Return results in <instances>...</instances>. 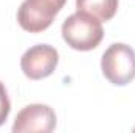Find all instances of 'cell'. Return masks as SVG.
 Masks as SVG:
<instances>
[{"label": "cell", "mask_w": 135, "mask_h": 133, "mask_svg": "<svg viewBox=\"0 0 135 133\" xmlns=\"http://www.w3.org/2000/svg\"><path fill=\"white\" fill-rule=\"evenodd\" d=\"M61 34L71 49L79 52H88L101 44L104 39V28L99 19L86 13L75 11L63 22Z\"/></svg>", "instance_id": "1"}, {"label": "cell", "mask_w": 135, "mask_h": 133, "mask_svg": "<svg viewBox=\"0 0 135 133\" xmlns=\"http://www.w3.org/2000/svg\"><path fill=\"white\" fill-rule=\"evenodd\" d=\"M101 69L112 85H129L135 78V50L123 42L112 44L102 55Z\"/></svg>", "instance_id": "2"}, {"label": "cell", "mask_w": 135, "mask_h": 133, "mask_svg": "<svg viewBox=\"0 0 135 133\" xmlns=\"http://www.w3.org/2000/svg\"><path fill=\"white\" fill-rule=\"evenodd\" d=\"M66 0H24L17 9V24L28 33L47 30Z\"/></svg>", "instance_id": "3"}, {"label": "cell", "mask_w": 135, "mask_h": 133, "mask_svg": "<svg viewBox=\"0 0 135 133\" xmlns=\"http://www.w3.org/2000/svg\"><path fill=\"white\" fill-rule=\"evenodd\" d=\"M58 66V52L49 44H36L27 49L21 58V69L30 80H42Z\"/></svg>", "instance_id": "4"}, {"label": "cell", "mask_w": 135, "mask_h": 133, "mask_svg": "<svg viewBox=\"0 0 135 133\" xmlns=\"http://www.w3.org/2000/svg\"><path fill=\"white\" fill-rule=\"evenodd\" d=\"M57 127V114L52 106L44 103H32L24 106L13 124L14 133H50Z\"/></svg>", "instance_id": "5"}, {"label": "cell", "mask_w": 135, "mask_h": 133, "mask_svg": "<svg viewBox=\"0 0 135 133\" xmlns=\"http://www.w3.org/2000/svg\"><path fill=\"white\" fill-rule=\"evenodd\" d=\"M119 0H75L77 11L86 13L101 22H107L115 17Z\"/></svg>", "instance_id": "6"}, {"label": "cell", "mask_w": 135, "mask_h": 133, "mask_svg": "<svg viewBox=\"0 0 135 133\" xmlns=\"http://www.w3.org/2000/svg\"><path fill=\"white\" fill-rule=\"evenodd\" d=\"M9 111H11V102L8 97V91H6L5 85L0 81V127L6 122Z\"/></svg>", "instance_id": "7"}]
</instances>
